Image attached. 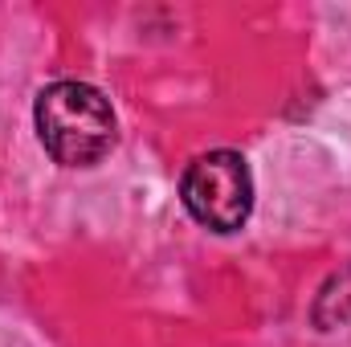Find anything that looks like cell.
Returning a JSON list of instances; mask_svg holds the SVG:
<instances>
[{"mask_svg":"<svg viewBox=\"0 0 351 347\" xmlns=\"http://www.w3.org/2000/svg\"><path fill=\"white\" fill-rule=\"evenodd\" d=\"M33 123L41 147L62 168H94L119 139L110 102L86 82H53L37 94Z\"/></svg>","mask_w":351,"mask_h":347,"instance_id":"obj_1","label":"cell"},{"mask_svg":"<svg viewBox=\"0 0 351 347\" xmlns=\"http://www.w3.org/2000/svg\"><path fill=\"white\" fill-rule=\"evenodd\" d=\"M180 196L196 225L213 233H237L254 213V176H250L245 156L208 152L192 160L180 180Z\"/></svg>","mask_w":351,"mask_h":347,"instance_id":"obj_2","label":"cell"}]
</instances>
